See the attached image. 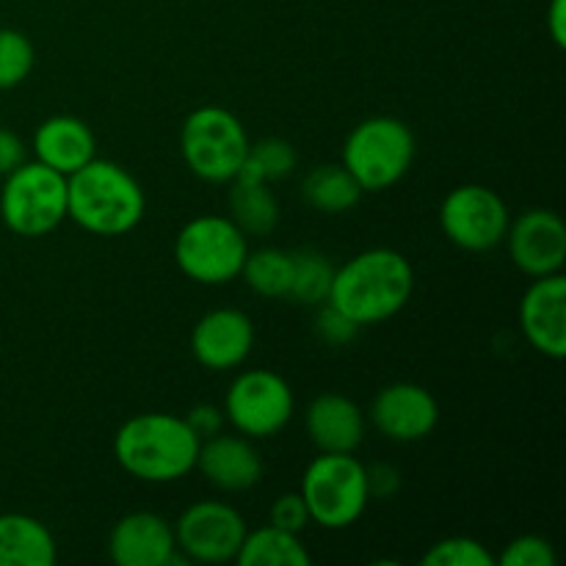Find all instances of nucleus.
I'll use <instances>...</instances> for the list:
<instances>
[{"label": "nucleus", "mask_w": 566, "mask_h": 566, "mask_svg": "<svg viewBox=\"0 0 566 566\" xmlns=\"http://www.w3.org/2000/svg\"><path fill=\"white\" fill-rule=\"evenodd\" d=\"M59 547L42 520L31 514H0V566H53Z\"/></svg>", "instance_id": "nucleus-20"}, {"label": "nucleus", "mask_w": 566, "mask_h": 566, "mask_svg": "<svg viewBox=\"0 0 566 566\" xmlns=\"http://www.w3.org/2000/svg\"><path fill=\"white\" fill-rule=\"evenodd\" d=\"M363 188L354 180L352 171L343 164H324L315 166L304 175L302 180V197L313 210L326 216L348 213L363 199Z\"/></svg>", "instance_id": "nucleus-22"}, {"label": "nucleus", "mask_w": 566, "mask_h": 566, "mask_svg": "<svg viewBox=\"0 0 566 566\" xmlns=\"http://www.w3.org/2000/svg\"><path fill=\"white\" fill-rule=\"evenodd\" d=\"M547 31L556 48H566V0H551L547 9Z\"/></svg>", "instance_id": "nucleus-35"}, {"label": "nucleus", "mask_w": 566, "mask_h": 566, "mask_svg": "<svg viewBox=\"0 0 566 566\" xmlns=\"http://www.w3.org/2000/svg\"><path fill=\"white\" fill-rule=\"evenodd\" d=\"M520 329L528 346L545 357H566V280L562 271L531 282L520 302Z\"/></svg>", "instance_id": "nucleus-15"}, {"label": "nucleus", "mask_w": 566, "mask_h": 566, "mask_svg": "<svg viewBox=\"0 0 566 566\" xmlns=\"http://www.w3.org/2000/svg\"><path fill=\"white\" fill-rule=\"evenodd\" d=\"M94 147H97V142H94L92 127L70 114L50 116L33 133V155H36L39 164L50 166L64 177L97 158Z\"/></svg>", "instance_id": "nucleus-19"}, {"label": "nucleus", "mask_w": 566, "mask_h": 566, "mask_svg": "<svg viewBox=\"0 0 566 566\" xmlns=\"http://www.w3.org/2000/svg\"><path fill=\"white\" fill-rule=\"evenodd\" d=\"M412 293V263L396 249L376 247L354 254L340 269H335L326 302L363 329L396 318Z\"/></svg>", "instance_id": "nucleus-1"}, {"label": "nucleus", "mask_w": 566, "mask_h": 566, "mask_svg": "<svg viewBox=\"0 0 566 566\" xmlns=\"http://www.w3.org/2000/svg\"><path fill=\"white\" fill-rule=\"evenodd\" d=\"M175 528L155 512H130L111 528L108 556L116 566H169Z\"/></svg>", "instance_id": "nucleus-17"}, {"label": "nucleus", "mask_w": 566, "mask_h": 566, "mask_svg": "<svg viewBox=\"0 0 566 566\" xmlns=\"http://www.w3.org/2000/svg\"><path fill=\"white\" fill-rule=\"evenodd\" d=\"M202 440L186 418L144 412L125 420L114 437V457L127 475L147 484H171L197 470Z\"/></svg>", "instance_id": "nucleus-2"}, {"label": "nucleus", "mask_w": 566, "mask_h": 566, "mask_svg": "<svg viewBox=\"0 0 566 566\" xmlns=\"http://www.w3.org/2000/svg\"><path fill=\"white\" fill-rule=\"evenodd\" d=\"M254 348V324L243 310L219 307L191 329V354L202 368L224 374L241 368Z\"/></svg>", "instance_id": "nucleus-14"}, {"label": "nucleus", "mask_w": 566, "mask_h": 566, "mask_svg": "<svg viewBox=\"0 0 566 566\" xmlns=\"http://www.w3.org/2000/svg\"><path fill=\"white\" fill-rule=\"evenodd\" d=\"M304 429L321 453H354L365 440V412L348 396L324 392L310 401Z\"/></svg>", "instance_id": "nucleus-18"}, {"label": "nucleus", "mask_w": 566, "mask_h": 566, "mask_svg": "<svg viewBox=\"0 0 566 566\" xmlns=\"http://www.w3.org/2000/svg\"><path fill=\"white\" fill-rule=\"evenodd\" d=\"M423 566H495L497 558L486 551L484 542L473 536H448L434 542L420 558Z\"/></svg>", "instance_id": "nucleus-28"}, {"label": "nucleus", "mask_w": 566, "mask_h": 566, "mask_svg": "<svg viewBox=\"0 0 566 566\" xmlns=\"http://www.w3.org/2000/svg\"><path fill=\"white\" fill-rule=\"evenodd\" d=\"M224 420L249 440L276 437L293 418L296 398L291 385L269 368L243 370L224 396Z\"/></svg>", "instance_id": "nucleus-9"}, {"label": "nucleus", "mask_w": 566, "mask_h": 566, "mask_svg": "<svg viewBox=\"0 0 566 566\" xmlns=\"http://www.w3.org/2000/svg\"><path fill=\"white\" fill-rule=\"evenodd\" d=\"M249 241L230 216H197L177 232V269L199 285H227L241 276Z\"/></svg>", "instance_id": "nucleus-8"}, {"label": "nucleus", "mask_w": 566, "mask_h": 566, "mask_svg": "<svg viewBox=\"0 0 566 566\" xmlns=\"http://www.w3.org/2000/svg\"><path fill=\"white\" fill-rule=\"evenodd\" d=\"M332 276H335V265L329 263L324 252L298 249V252H293V276L287 298L296 304H307V307H318L329 296Z\"/></svg>", "instance_id": "nucleus-25"}, {"label": "nucleus", "mask_w": 566, "mask_h": 566, "mask_svg": "<svg viewBox=\"0 0 566 566\" xmlns=\"http://www.w3.org/2000/svg\"><path fill=\"white\" fill-rule=\"evenodd\" d=\"M415 153L418 142L407 122L398 116H368L348 133L343 166L365 193H379L407 177Z\"/></svg>", "instance_id": "nucleus-4"}, {"label": "nucleus", "mask_w": 566, "mask_h": 566, "mask_svg": "<svg viewBox=\"0 0 566 566\" xmlns=\"http://www.w3.org/2000/svg\"><path fill=\"white\" fill-rule=\"evenodd\" d=\"M197 470L221 492H249L263 481V457L243 434L208 437L199 446Z\"/></svg>", "instance_id": "nucleus-16"}, {"label": "nucleus", "mask_w": 566, "mask_h": 566, "mask_svg": "<svg viewBox=\"0 0 566 566\" xmlns=\"http://www.w3.org/2000/svg\"><path fill=\"white\" fill-rule=\"evenodd\" d=\"M0 219L14 235L44 238L66 221V177L39 160H25L3 177Z\"/></svg>", "instance_id": "nucleus-7"}, {"label": "nucleus", "mask_w": 566, "mask_h": 566, "mask_svg": "<svg viewBox=\"0 0 566 566\" xmlns=\"http://www.w3.org/2000/svg\"><path fill=\"white\" fill-rule=\"evenodd\" d=\"M230 219L235 221L243 235H271L280 224V202L271 191V182L249 180V177H235L230 180Z\"/></svg>", "instance_id": "nucleus-21"}, {"label": "nucleus", "mask_w": 566, "mask_h": 566, "mask_svg": "<svg viewBox=\"0 0 566 566\" xmlns=\"http://www.w3.org/2000/svg\"><path fill=\"white\" fill-rule=\"evenodd\" d=\"M302 497L310 523L343 531L357 523L370 503L368 473L354 453H321L302 475Z\"/></svg>", "instance_id": "nucleus-5"}, {"label": "nucleus", "mask_w": 566, "mask_h": 566, "mask_svg": "<svg viewBox=\"0 0 566 566\" xmlns=\"http://www.w3.org/2000/svg\"><path fill=\"white\" fill-rule=\"evenodd\" d=\"M20 164H25V144L9 127H0V177L11 175Z\"/></svg>", "instance_id": "nucleus-34"}, {"label": "nucleus", "mask_w": 566, "mask_h": 566, "mask_svg": "<svg viewBox=\"0 0 566 566\" xmlns=\"http://www.w3.org/2000/svg\"><path fill=\"white\" fill-rule=\"evenodd\" d=\"M36 64L33 42L17 28H0V92L17 88Z\"/></svg>", "instance_id": "nucleus-27"}, {"label": "nucleus", "mask_w": 566, "mask_h": 566, "mask_svg": "<svg viewBox=\"0 0 566 566\" xmlns=\"http://www.w3.org/2000/svg\"><path fill=\"white\" fill-rule=\"evenodd\" d=\"M235 562L241 566H310L313 556L298 534L269 523L258 531H247Z\"/></svg>", "instance_id": "nucleus-23"}, {"label": "nucleus", "mask_w": 566, "mask_h": 566, "mask_svg": "<svg viewBox=\"0 0 566 566\" xmlns=\"http://www.w3.org/2000/svg\"><path fill=\"white\" fill-rule=\"evenodd\" d=\"M186 420H188V426L197 431L199 440H208V437L219 434L227 423L224 409L213 407V403H199V407H193L191 412L186 415Z\"/></svg>", "instance_id": "nucleus-32"}, {"label": "nucleus", "mask_w": 566, "mask_h": 566, "mask_svg": "<svg viewBox=\"0 0 566 566\" xmlns=\"http://www.w3.org/2000/svg\"><path fill=\"white\" fill-rule=\"evenodd\" d=\"M147 213V197L125 166L92 158L66 177V219L81 230L119 238L136 230Z\"/></svg>", "instance_id": "nucleus-3"}, {"label": "nucleus", "mask_w": 566, "mask_h": 566, "mask_svg": "<svg viewBox=\"0 0 566 566\" xmlns=\"http://www.w3.org/2000/svg\"><path fill=\"white\" fill-rule=\"evenodd\" d=\"M509 258L531 280L558 274L566 263V224L556 210L534 208L509 224Z\"/></svg>", "instance_id": "nucleus-12"}, {"label": "nucleus", "mask_w": 566, "mask_h": 566, "mask_svg": "<svg viewBox=\"0 0 566 566\" xmlns=\"http://www.w3.org/2000/svg\"><path fill=\"white\" fill-rule=\"evenodd\" d=\"M175 542L177 551L197 564H227L235 562L238 551L247 536V520L235 506L213 497L191 503L177 517Z\"/></svg>", "instance_id": "nucleus-11"}, {"label": "nucleus", "mask_w": 566, "mask_h": 566, "mask_svg": "<svg viewBox=\"0 0 566 566\" xmlns=\"http://www.w3.org/2000/svg\"><path fill=\"white\" fill-rule=\"evenodd\" d=\"M365 473H368L370 501L374 497H390L401 490V473L392 464H370V468H365Z\"/></svg>", "instance_id": "nucleus-33"}, {"label": "nucleus", "mask_w": 566, "mask_h": 566, "mask_svg": "<svg viewBox=\"0 0 566 566\" xmlns=\"http://www.w3.org/2000/svg\"><path fill=\"white\" fill-rule=\"evenodd\" d=\"M318 307L321 310H318V315H315V335H318L326 346H335V348L348 346V343L357 337L359 326L354 324L348 315H343L340 310L332 307L329 302L318 304Z\"/></svg>", "instance_id": "nucleus-30"}, {"label": "nucleus", "mask_w": 566, "mask_h": 566, "mask_svg": "<svg viewBox=\"0 0 566 566\" xmlns=\"http://www.w3.org/2000/svg\"><path fill=\"white\" fill-rule=\"evenodd\" d=\"M269 523L282 531H291V534H302L310 525V512L302 492H285V495L276 497V501L271 503Z\"/></svg>", "instance_id": "nucleus-31"}, {"label": "nucleus", "mask_w": 566, "mask_h": 566, "mask_svg": "<svg viewBox=\"0 0 566 566\" xmlns=\"http://www.w3.org/2000/svg\"><path fill=\"white\" fill-rule=\"evenodd\" d=\"M180 153L191 175L205 182H230L249 153L243 122L221 105H202L182 122Z\"/></svg>", "instance_id": "nucleus-6"}, {"label": "nucleus", "mask_w": 566, "mask_h": 566, "mask_svg": "<svg viewBox=\"0 0 566 566\" xmlns=\"http://www.w3.org/2000/svg\"><path fill=\"white\" fill-rule=\"evenodd\" d=\"M512 216L501 193L479 182L448 191L440 205V227L453 247L464 252H490L506 238Z\"/></svg>", "instance_id": "nucleus-10"}, {"label": "nucleus", "mask_w": 566, "mask_h": 566, "mask_svg": "<svg viewBox=\"0 0 566 566\" xmlns=\"http://www.w3.org/2000/svg\"><path fill=\"white\" fill-rule=\"evenodd\" d=\"M497 564L503 566H556V551L551 539L539 534H523L506 545Z\"/></svg>", "instance_id": "nucleus-29"}, {"label": "nucleus", "mask_w": 566, "mask_h": 566, "mask_svg": "<svg viewBox=\"0 0 566 566\" xmlns=\"http://www.w3.org/2000/svg\"><path fill=\"white\" fill-rule=\"evenodd\" d=\"M298 164V155L293 149L291 142L285 138H260L258 144L249 142L247 160H243L238 177H249V180H263V182H276L285 180L293 175Z\"/></svg>", "instance_id": "nucleus-26"}, {"label": "nucleus", "mask_w": 566, "mask_h": 566, "mask_svg": "<svg viewBox=\"0 0 566 566\" xmlns=\"http://www.w3.org/2000/svg\"><path fill=\"white\" fill-rule=\"evenodd\" d=\"M243 282L263 298H287L293 276V252L285 249H249L241 269Z\"/></svg>", "instance_id": "nucleus-24"}, {"label": "nucleus", "mask_w": 566, "mask_h": 566, "mask_svg": "<svg viewBox=\"0 0 566 566\" xmlns=\"http://www.w3.org/2000/svg\"><path fill=\"white\" fill-rule=\"evenodd\" d=\"M370 423L392 442H420L434 434L440 423V403L415 381H396L376 392L368 412Z\"/></svg>", "instance_id": "nucleus-13"}]
</instances>
